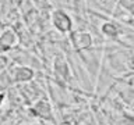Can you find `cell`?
I'll return each instance as SVG.
<instances>
[{
    "mask_svg": "<svg viewBox=\"0 0 134 125\" xmlns=\"http://www.w3.org/2000/svg\"><path fill=\"white\" fill-rule=\"evenodd\" d=\"M50 20H52V25L57 29L59 32H62V33L71 32V28H73V20H71V17L67 14L66 11L60 10V8H59V10H54L52 12Z\"/></svg>",
    "mask_w": 134,
    "mask_h": 125,
    "instance_id": "1",
    "label": "cell"
},
{
    "mask_svg": "<svg viewBox=\"0 0 134 125\" xmlns=\"http://www.w3.org/2000/svg\"><path fill=\"white\" fill-rule=\"evenodd\" d=\"M20 43V36L13 28H6L0 35V53L8 52Z\"/></svg>",
    "mask_w": 134,
    "mask_h": 125,
    "instance_id": "2",
    "label": "cell"
},
{
    "mask_svg": "<svg viewBox=\"0 0 134 125\" xmlns=\"http://www.w3.org/2000/svg\"><path fill=\"white\" fill-rule=\"evenodd\" d=\"M70 40L77 50H84L92 46V35L88 31H75L71 33Z\"/></svg>",
    "mask_w": 134,
    "mask_h": 125,
    "instance_id": "3",
    "label": "cell"
},
{
    "mask_svg": "<svg viewBox=\"0 0 134 125\" xmlns=\"http://www.w3.org/2000/svg\"><path fill=\"white\" fill-rule=\"evenodd\" d=\"M32 113L42 120H50L52 118V106L48 100L41 99L32 106Z\"/></svg>",
    "mask_w": 134,
    "mask_h": 125,
    "instance_id": "4",
    "label": "cell"
},
{
    "mask_svg": "<svg viewBox=\"0 0 134 125\" xmlns=\"http://www.w3.org/2000/svg\"><path fill=\"white\" fill-rule=\"evenodd\" d=\"M32 77H34V72L31 68H28V67H17L14 70L13 79L15 82H27V81H31Z\"/></svg>",
    "mask_w": 134,
    "mask_h": 125,
    "instance_id": "5",
    "label": "cell"
},
{
    "mask_svg": "<svg viewBox=\"0 0 134 125\" xmlns=\"http://www.w3.org/2000/svg\"><path fill=\"white\" fill-rule=\"evenodd\" d=\"M100 32L103 33L105 36H110V38H115L117 36V33H119V29L115 24L112 22H105L102 27H100Z\"/></svg>",
    "mask_w": 134,
    "mask_h": 125,
    "instance_id": "6",
    "label": "cell"
},
{
    "mask_svg": "<svg viewBox=\"0 0 134 125\" xmlns=\"http://www.w3.org/2000/svg\"><path fill=\"white\" fill-rule=\"evenodd\" d=\"M54 68H56V71L62 75L63 78L69 77V67H67V63L63 57H59L56 60V63H54Z\"/></svg>",
    "mask_w": 134,
    "mask_h": 125,
    "instance_id": "7",
    "label": "cell"
},
{
    "mask_svg": "<svg viewBox=\"0 0 134 125\" xmlns=\"http://www.w3.org/2000/svg\"><path fill=\"white\" fill-rule=\"evenodd\" d=\"M116 125H134V117L130 114H123L117 120Z\"/></svg>",
    "mask_w": 134,
    "mask_h": 125,
    "instance_id": "8",
    "label": "cell"
},
{
    "mask_svg": "<svg viewBox=\"0 0 134 125\" xmlns=\"http://www.w3.org/2000/svg\"><path fill=\"white\" fill-rule=\"evenodd\" d=\"M119 2H120V6L134 17V0H119Z\"/></svg>",
    "mask_w": 134,
    "mask_h": 125,
    "instance_id": "9",
    "label": "cell"
},
{
    "mask_svg": "<svg viewBox=\"0 0 134 125\" xmlns=\"http://www.w3.org/2000/svg\"><path fill=\"white\" fill-rule=\"evenodd\" d=\"M3 100H4V95L0 93V107H2V104H3Z\"/></svg>",
    "mask_w": 134,
    "mask_h": 125,
    "instance_id": "10",
    "label": "cell"
},
{
    "mask_svg": "<svg viewBox=\"0 0 134 125\" xmlns=\"http://www.w3.org/2000/svg\"><path fill=\"white\" fill-rule=\"evenodd\" d=\"M63 125H70V124H63Z\"/></svg>",
    "mask_w": 134,
    "mask_h": 125,
    "instance_id": "11",
    "label": "cell"
}]
</instances>
